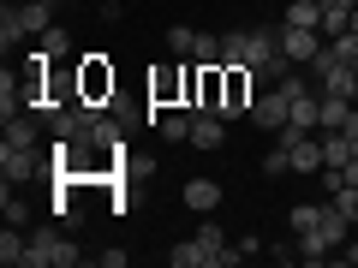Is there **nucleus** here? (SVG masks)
I'll return each mask as SVG.
<instances>
[{"label": "nucleus", "instance_id": "f257e3e1", "mask_svg": "<svg viewBox=\"0 0 358 268\" xmlns=\"http://www.w3.org/2000/svg\"><path fill=\"white\" fill-rule=\"evenodd\" d=\"M192 89H197V66H162V72H150V102L155 107H192Z\"/></svg>", "mask_w": 358, "mask_h": 268}, {"label": "nucleus", "instance_id": "f03ea898", "mask_svg": "<svg viewBox=\"0 0 358 268\" xmlns=\"http://www.w3.org/2000/svg\"><path fill=\"white\" fill-rule=\"evenodd\" d=\"M78 256H84V251H78L66 232L42 227V232H30V256H24V268H72Z\"/></svg>", "mask_w": 358, "mask_h": 268}, {"label": "nucleus", "instance_id": "7ed1b4c3", "mask_svg": "<svg viewBox=\"0 0 358 268\" xmlns=\"http://www.w3.org/2000/svg\"><path fill=\"white\" fill-rule=\"evenodd\" d=\"M78 102L114 107V66H102V54H90V60L78 66Z\"/></svg>", "mask_w": 358, "mask_h": 268}, {"label": "nucleus", "instance_id": "20e7f679", "mask_svg": "<svg viewBox=\"0 0 358 268\" xmlns=\"http://www.w3.org/2000/svg\"><path fill=\"white\" fill-rule=\"evenodd\" d=\"M251 102H257V72H251V66H227V89H221V119L251 114Z\"/></svg>", "mask_w": 358, "mask_h": 268}, {"label": "nucleus", "instance_id": "39448f33", "mask_svg": "<svg viewBox=\"0 0 358 268\" xmlns=\"http://www.w3.org/2000/svg\"><path fill=\"white\" fill-rule=\"evenodd\" d=\"M275 42H281V60L287 66H310L322 48H329L322 30H299V24H281V30H275Z\"/></svg>", "mask_w": 358, "mask_h": 268}, {"label": "nucleus", "instance_id": "423d86ee", "mask_svg": "<svg viewBox=\"0 0 358 268\" xmlns=\"http://www.w3.org/2000/svg\"><path fill=\"white\" fill-rule=\"evenodd\" d=\"M287 114H293V102H287L275 84L257 89V102H251V126H257V131H281V126H287Z\"/></svg>", "mask_w": 358, "mask_h": 268}, {"label": "nucleus", "instance_id": "0eeeda50", "mask_svg": "<svg viewBox=\"0 0 358 268\" xmlns=\"http://www.w3.org/2000/svg\"><path fill=\"white\" fill-rule=\"evenodd\" d=\"M42 173V155L24 149V143H0V179H13V185H24V179Z\"/></svg>", "mask_w": 358, "mask_h": 268}, {"label": "nucleus", "instance_id": "6e6552de", "mask_svg": "<svg viewBox=\"0 0 358 268\" xmlns=\"http://www.w3.org/2000/svg\"><path fill=\"white\" fill-rule=\"evenodd\" d=\"M42 137V114L36 107H18V114H6V143H24V149H36Z\"/></svg>", "mask_w": 358, "mask_h": 268}, {"label": "nucleus", "instance_id": "1a4fd4ad", "mask_svg": "<svg viewBox=\"0 0 358 268\" xmlns=\"http://www.w3.org/2000/svg\"><path fill=\"white\" fill-rule=\"evenodd\" d=\"M192 143L197 149H221L227 143V119L221 114H192Z\"/></svg>", "mask_w": 358, "mask_h": 268}, {"label": "nucleus", "instance_id": "9d476101", "mask_svg": "<svg viewBox=\"0 0 358 268\" xmlns=\"http://www.w3.org/2000/svg\"><path fill=\"white\" fill-rule=\"evenodd\" d=\"M287 155H293V173H322V131H305Z\"/></svg>", "mask_w": 358, "mask_h": 268}, {"label": "nucleus", "instance_id": "9b49d317", "mask_svg": "<svg viewBox=\"0 0 358 268\" xmlns=\"http://www.w3.org/2000/svg\"><path fill=\"white\" fill-rule=\"evenodd\" d=\"M185 209L215 215V209H221V185H215V179H185Z\"/></svg>", "mask_w": 358, "mask_h": 268}, {"label": "nucleus", "instance_id": "f8f14e48", "mask_svg": "<svg viewBox=\"0 0 358 268\" xmlns=\"http://www.w3.org/2000/svg\"><path fill=\"white\" fill-rule=\"evenodd\" d=\"M352 13H358V0H322V42H334V36H341V30L346 24H352Z\"/></svg>", "mask_w": 358, "mask_h": 268}, {"label": "nucleus", "instance_id": "ddd939ff", "mask_svg": "<svg viewBox=\"0 0 358 268\" xmlns=\"http://www.w3.org/2000/svg\"><path fill=\"white\" fill-rule=\"evenodd\" d=\"M18 24H24V36H42L54 24V0H18Z\"/></svg>", "mask_w": 358, "mask_h": 268}, {"label": "nucleus", "instance_id": "4468645a", "mask_svg": "<svg viewBox=\"0 0 358 268\" xmlns=\"http://www.w3.org/2000/svg\"><path fill=\"white\" fill-rule=\"evenodd\" d=\"M155 131H162V143H192V107L162 114V119H155Z\"/></svg>", "mask_w": 358, "mask_h": 268}, {"label": "nucleus", "instance_id": "2eb2a0df", "mask_svg": "<svg viewBox=\"0 0 358 268\" xmlns=\"http://www.w3.org/2000/svg\"><path fill=\"white\" fill-rule=\"evenodd\" d=\"M299 239V262H329L334 256V244L322 239V227H310V232H293Z\"/></svg>", "mask_w": 358, "mask_h": 268}, {"label": "nucleus", "instance_id": "dca6fc26", "mask_svg": "<svg viewBox=\"0 0 358 268\" xmlns=\"http://www.w3.org/2000/svg\"><path fill=\"white\" fill-rule=\"evenodd\" d=\"M281 24H299V30H317L322 24V0H293L281 13Z\"/></svg>", "mask_w": 358, "mask_h": 268}, {"label": "nucleus", "instance_id": "f3484780", "mask_svg": "<svg viewBox=\"0 0 358 268\" xmlns=\"http://www.w3.org/2000/svg\"><path fill=\"white\" fill-rule=\"evenodd\" d=\"M251 60V30H227L221 36V66H245Z\"/></svg>", "mask_w": 358, "mask_h": 268}, {"label": "nucleus", "instance_id": "a211bd4d", "mask_svg": "<svg viewBox=\"0 0 358 268\" xmlns=\"http://www.w3.org/2000/svg\"><path fill=\"white\" fill-rule=\"evenodd\" d=\"M167 262H173V268H209V251L197 239H179L173 251H167Z\"/></svg>", "mask_w": 358, "mask_h": 268}, {"label": "nucleus", "instance_id": "6ab92c4d", "mask_svg": "<svg viewBox=\"0 0 358 268\" xmlns=\"http://www.w3.org/2000/svg\"><path fill=\"white\" fill-rule=\"evenodd\" d=\"M24 256H30V239H18L13 221H6V232H0V262H6V268H24Z\"/></svg>", "mask_w": 358, "mask_h": 268}, {"label": "nucleus", "instance_id": "aec40b11", "mask_svg": "<svg viewBox=\"0 0 358 268\" xmlns=\"http://www.w3.org/2000/svg\"><path fill=\"white\" fill-rule=\"evenodd\" d=\"M36 48L48 54V60H66V54H72V36H66L60 24H48V30H42V36H36Z\"/></svg>", "mask_w": 358, "mask_h": 268}, {"label": "nucleus", "instance_id": "412c9836", "mask_svg": "<svg viewBox=\"0 0 358 268\" xmlns=\"http://www.w3.org/2000/svg\"><path fill=\"white\" fill-rule=\"evenodd\" d=\"M18 42H24V24H18V6H13V0H6V13H0V48L13 54Z\"/></svg>", "mask_w": 358, "mask_h": 268}, {"label": "nucleus", "instance_id": "4be33fe9", "mask_svg": "<svg viewBox=\"0 0 358 268\" xmlns=\"http://www.w3.org/2000/svg\"><path fill=\"white\" fill-rule=\"evenodd\" d=\"M192 239H197V244L209 251V268H215V262H221V251H227V239H221V227H215V221H203V227H197Z\"/></svg>", "mask_w": 358, "mask_h": 268}, {"label": "nucleus", "instance_id": "5701e85b", "mask_svg": "<svg viewBox=\"0 0 358 268\" xmlns=\"http://www.w3.org/2000/svg\"><path fill=\"white\" fill-rule=\"evenodd\" d=\"M0 209H6V221H13V227H18V221L30 215V203H24V197L13 191V179H6V185H0Z\"/></svg>", "mask_w": 358, "mask_h": 268}, {"label": "nucleus", "instance_id": "b1692460", "mask_svg": "<svg viewBox=\"0 0 358 268\" xmlns=\"http://www.w3.org/2000/svg\"><path fill=\"white\" fill-rule=\"evenodd\" d=\"M197 48V30L192 24H173V30H167V54H192Z\"/></svg>", "mask_w": 358, "mask_h": 268}, {"label": "nucleus", "instance_id": "393cba45", "mask_svg": "<svg viewBox=\"0 0 358 268\" xmlns=\"http://www.w3.org/2000/svg\"><path fill=\"white\" fill-rule=\"evenodd\" d=\"M263 173H268V179H281V173H293V155H287L281 143H275V149L263 155Z\"/></svg>", "mask_w": 358, "mask_h": 268}, {"label": "nucleus", "instance_id": "a878e982", "mask_svg": "<svg viewBox=\"0 0 358 268\" xmlns=\"http://www.w3.org/2000/svg\"><path fill=\"white\" fill-rule=\"evenodd\" d=\"M317 221H322V203H299L293 209V232H310Z\"/></svg>", "mask_w": 358, "mask_h": 268}, {"label": "nucleus", "instance_id": "bb28decb", "mask_svg": "<svg viewBox=\"0 0 358 268\" xmlns=\"http://www.w3.org/2000/svg\"><path fill=\"white\" fill-rule=\"evenodd\" d=\"M341 262H358V239H346V244H341Z\"/></svg>", "mask_w": 358, "mask_h": 268}, {"label": "nucleus", "instance_id": "cd10ccee", "mask_svg": "<svg viewBox=\"0 0 358 268\" xmlns=\"http://www.w3.org/2000/svg\"><path fill=\"white\" fill-rule=\"evenodd\" d=\"M346 30H352V36H358V13H352V24H346Z\"/></svg>", "mask_w": 358, "mask_h": 268}, {"label": "nucleus", "instance_id": "c85d7f7f", "mask_svg": "<svg viewBox=\"0 0 358 268\" xmlns=\"http://www.w3.org/2000/svg\"><path fill=\"white\" fill-rule=\"evenodd\" d=\"M60 6H66V0H60Z\"/></svg>", "mask_w": 358, "mask_h": 268}]
</instances>
